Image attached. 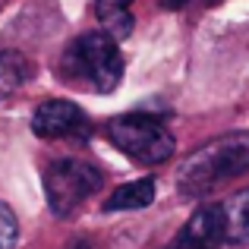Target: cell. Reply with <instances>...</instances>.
Instances as JSON below:
<instances>
[{"mask_svg": "<svg viewBox=\"0 0 249 249\" xmlns=\"http://www.w3.org/2000/svg\"><path fill=\"white\" fill-rule=\"evenodd\" d=\"M152 202H155V180L145 177V180H133V183L117 186L104 199V212H136V208H145Z\"/></svg>", "mask_w": 249, "mask_h": 249, "instance_id": "8", "label": "cell"}, {"mask_svg": "<svg viewBox=\"0 0 249 249\" xmlns=\"http://www.w3.org/2000/svg\"><path fill=\"white\" fill-rule=\"evenodd\" d=\"M32 133L38 139H79V142H85L91 133V123L79 104L63 101V98H51V101H41L35 107V114H32Z\"/></svg>", "mask_w": 249, "mask_h": 249, "instance_id": "5", "label": "cell"}, {"mask_svg": "<svg viewBox=\"0 0 249 249\" xmlns=\"http://www.w3.org/2000/svg\"><path fill=\"white\" fill-rule=\"evenodd\" d=\"M101 183H104L101 170L79 158L51 161L44 170V196H48V205L54 214H70L89 196H95Z\"/></svg>", "mask_w": 249, "mask_h": 249, "instance_id": "4", "label": "cell"}, {"mask_svg": "<svg viewBox=\"0 0 249 249\" xmlns=\"http://www.w3.org/2000/svg\"><path fill=\"white\" fill-rule=\"evenodd\" d=\"M129 3L133 0H95V13H98V22H101V32H107L117 44L123 38H129L133 32V13H129Z\"/></svg>", "mask_w": 249, "mask_h": 249, "instance_id": "9", "label": "cell"}, {"mask_svg": "<svg viewBox=\"0 0 249 249\" xmlns=\"http://www.w3.org/2000/svg\"><path fill=\"white\" fill-rule=\"evenodd\" d=\"M107 139L139 164H164L174 155V133L152 114H123L107 123Z\"/></svg>", "mask_w": 249, "mask_h": 249, "instance_id": "3", "label": "cell"}, {"mask_svg": "<svg viewBox=\"0 0 249 249\" xmlns=\"http://www.w3.org/2000/svg\"><path fill=\"white\" fill-rule=\"evenodd\" d=\"M32 76V63L19 51H0V98H10Z\"/></svg>", "mask_w": 249, "mask_h": 249, "instance_id": "10", "label": "cell"}, {"mask_svg": "<svg viewBox=\"0 0 249 249\" xmlns=\"http://www.w3.org/2000/svg\"><path fill=\"white\" fill-rule=\"evenodd\" d=\"M19 243V221L6 202H0V249H16Z\"/></svg>", "mask_w": 249, "mask_h": 249, "instance_id": "11", "label": "cell"}, {"mask_svg": "<svg viewBox=\"0 0 249 249\" xmlns=\"http://www.w3.org/2000/svg\"><path fill=\"white\" fill-rule=\"evenodd\" d=\"M60 73L63 79L79 82L85 89L107 95L114 91L123 79V57H120V44L101 29H91L76 35L67 44L60 57Z\"/></svg>", "mask_w": 249, "mask_h": 249, "instance_id": "2", "label": "cell"}, {"mask_svg": "<svg viewBox=\"0 0 249 249\" xmlns=\"http://www.w3.org/2000/svg\"><path fill=\"white\" fill-rule=\"evenodd\" d=\"M221 212H224V243L249 246V189L221 202Z\"/></svg>", "mask_w": 249, "mask_h": 249, "instance_id": "7", "label": "cell"}, {"mask_svg": "<svg viewBox=\"0 0 249 249\" xmlns=\"http://www.w3.org/2000/svg\"><path fill=\"white\" fill-rule=\"evenodd\" d=\"M224 243V212L218 202L199 205L167 249H218Z\"/></svg>", "mask_w": 249, "mask_h": 249, "instance_id": "6", "label": "cell"}, {"mask_svg": "<svg viewBox=\"0 0 249 249\" xmlns=\"http://www.w3.org/2000/svg\"><path fill=\"white\" fill-rule=\"evenodd\" d=\"M249 170V129H233L205 142L180 164L177 186L183 196H205Z\"/></svg>", "mask_w": 249, "mask_h": 249, "instance_id": "1", "label": "cell"}]
</instances>
